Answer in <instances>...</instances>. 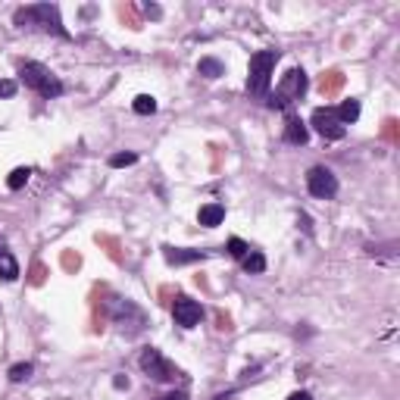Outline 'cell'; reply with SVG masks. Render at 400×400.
<instances>
[{"mask_svg": "<svg viewBox=\"0 0 400 400\" xmlns=\"http://www.w3.org/2000/svg\"><path fill=\"white\" fill-rule=\"evenodd\" d=\"M16 26L41 28V31H53L57 38H69V31L63 28V19H60V6H53V4H31V6L16 10Z\"/></svg>", "mask_w": 400, "mask_h": 400, "instance_id": "cell-1", "label": "cell"}, {"mask_svg": "<svg viewBox=\"0 0 400 400\" xmlns=\"http://www.w3.org/2000/svg\"><path fill=\"white\" fill-rule=\"evenodd\" d=\"M279 63V50H256L250 57V69H247V94L256 100L269 97V82L272 72H276Z\"/></svg>", "mask_w": 400, "mask_h": 400, "instance_id": "cell-2", "label": "cell"}, {"mask_svg": "<svg viewBox=\"0 0 400 400\" xmlns=\"http://www.w3.org/2000/svg\"><path fill=\"white\" fill-rule=\"evenodd\" d=\"M19 75H22V82H26V88H31V91H38L41 97H60L63 91V82L57 75L50 72L47 66H41V63H22V69H19Z\"/></svg>", "mask_w": 400, "mask_h": 400, "instance_id": "cell-3", "label": "cell"}, {"mask_svg": "<svg viewBox=\"0 0 400 400\" xmlns=\"http://www.w3.org/2000/svg\"><path fill=\"white\" fill-rule=\"evenodd\" d=\"M303 94H307V72H303V69H291V72L281 78L276 94L266 97V104H269L272 109H288L294 100H301Z\"/></svg>", "mask_w": 400, "mask_h": 400, "instance_id": "cell-4", "label": "cell"}, {"mask_svg": "<svg viewBox=\"0 0 400 400\" xmlns=\"http://www.w3.org/2000/svg\"><path fill=\"white\" fill-rule=\"evenodd\" d=\"M109 323L119 328L122 335H141L144 332V325H147V319H144V313H141L138 303L116 297L113 307H109Z\"/></svg>", "mask_w": 400, "mask_h": 400, "instance_id": "cell-5", "label": "cell"}, {"mask_svg": "<svg viewBox=\"0 0 400 400\" xmlns=\"http://www.w3.org/2000/svg\"><path fill=\"white\" fill-rule=\"evenodd\" d=\"M138 363H141V369L147 372V379H153V382H175V379H182L178 366H172L156 347H147L144 354H141Z\"/></svg>", "mask_w": 400, "mask_h": 400, "instance_id": "cell-6", "label": "cell"}, {"mask_svg": "<svg viewBox=\"0 0 400 400\" xmlns=\"http://www.w3.org/2000/svg\"><path fill=\"white\" fill-rule=\"evenodd\" d=\"M307 191L313 194V198H319V200H332L335 194H338V178H335L332 169L313 166L307 172Z\"/></svg>", "mask_w": 400, "mask_h": 400, "instance_id": "cell-7", "label": "cell"}, {"mask_svg": "<svg viewBox=\"0 0 400 400\" xmlns=\"http://www.w3.org/2000/svg\"><path fill=\"white\" fill-rule=\"evenodd\" d=\"M313 129L319 131L325 141H341L344 135H347V129L341 125V119H338V113H335L332 107H316L313 109Z\"/></svg>", "mask_w": 400, "mask_h": 400, "instance_id": "cell-8", "label": "cell"}, {"mask_svg": "<svg viewBox=\"0 0 400 400\" xmlns=\"http://www.w3.org/2000/svg\"><path fill=\"white\" fill-rule=\"evenodd\" d=\"M172 316H175V325H182V328H194L200 323V316H203V310H200V303L198 301H191V297H175V303H172Z\"/></svg>", "mask_w": 400, "mask_h": 400, "instance_id": "cell-9", "label": "cell"}, {"mask_svg": "<svg viewBox=\"0 0 400 400\" xmlns=\"http://www.w3.org/2000/svg\"><path fill=\"white\" fill-rule=\"evenodd\" d=\"M163 256H166L169 266H188V263L207 260L203 250H191V247H163Z\"/></svg>", "mask_w": 400, "mask_h": 400, "instance_id": "cell-10", "label": "cell"}, {"mask_svg": "<svg viewBox=\"0 0 400 400\" xmlns=\"http://www.w3.org/2000/svg\"><path fill=\"white\" fill-rule=\"evenodd\" d=\"M285 141H288V144H297V147L310 141V129H307V125H303L301 119H297L294 113L288 116V122H285Z\"/></svg>", "mask_w": 400, "mask_h": 400, "instance_id": "cell-11", "label": "cell"}, {"mask_svg": "<svg viewBox=\"0 0 400 400\" xmlns=\"http://www.w3.org/2000/svg\"><path fill=\"white\" fill-rule=\"evenodd\" d=\"M222 219H225V207H222V203H207V207H200V213H198V222L207 225V229H216Z\"/></svg>", "mask_w": 400, "mask_h": 400, "instance_id": "cell-12", "label": "cell"}, {"mask_svg": "<svg viewBox=\"0 0 400 400\" xmlns=\"http://www.w3.org/2000/svg\"><path fill=\"white\" fill-rule=\"evenodd\" d=\"M0 279L4 281L19 279V263H16V256L10 254V250H4V247H0Z\"/></svg>", "mask_w": 400, "mask_h": 400, "instance_id": "cell-13", "label": "cell"}, {"mask_svg": "<svg viewBox=\"0 0 400 400\" xmlns=\"http://www.w3.org/2000/svg\"><path fill=\"white\" fill-rule=\"evenodd\" d=\"M335 113H338L341 125H344V129H347V125H354V122L360 119V100H354V97H350V100H344V104H341L338 109H335Z\"/></svg>", "mask_w": 400, "mask_h": 400, "instance_id": "cell-14", "label": "cell"}, {"mask_svg": "<svg viewBox=\"0 0 400 400\" xmlns=\"http://www.w3.org/2000/svg\"><path fill=\"white\" fill-rule=\"evenodd\" d=\"M241 266H244V272H250V276H260V272H266V256L260 250H250L244 260H241Z\"/></svg>", "mask_w": 400, "mask_h": 400, "instance_id": "cell-15", "label": "cell"}, {"mask_svg": "<svg viewBox=\"0 0 400 400\" xmlns=\"http://www.w3.org/2000/svg\"><path fill=\"white\" fill-rule=\"evenodd\" d=\"M131 109H135L138 116H153L156 113V100L151 94H138L135 100H131Z\"/></svg>", "mask_w": 400, "mask_h": 400, "instance_id": "cell-16", "label": "cell"}, {"mask_svg": "<svg viewBox=\"0 0 400 400\" xmlns=\"http://www.w3.org/2000/svg\"><path fill=\"white\" fill-rule=\"evenodd\" d=\"M198 72H200L203 78H219V75L225 72V66H222V63H219V60L207 57V60H200V63H198Z\"/></svg>", "mask_w": 400, "mask_h": 400, "instance_id": "cell-17", "label": "cell"}, {"mask_svg": "<svg viewBox=\"0 0 400 400\" xmlns=\"http://www.w3.org/2000/svg\"><path fill=\"white\" fill-rule=\"evenodd\" d=\"M28 175H31V169H28V166L13 169V172H10V178H6V188H10V191H19V188H26Z\"/></svg>", "mask_w": 400, "mask_h": 400, "instance_id": "cell-18", "label": "cell"}, {"mask_svg": "<svg viewBox=\"0 0 400 400\" xmlns=\"http://www.w3.org/2000/svg\"><path fill=\"white\" fill-rule=\"evenodd\" d=\"M135 163H138V153H113V156H109V166H113V169L135 166Z\"/></svg>", "mask_w": 400, "mask_h": 400, "instance_id": "cell-19", "label": "cell"}, {"mask_svg": "<svg viewBox=\"0 0 400 400\" xmlns=\"http://www.w3.org/2000/svg\"><path fill=\"white\" fill-rule=\"evenodd\" d=\"M229 254L234 256V260H244V256L250 254V244H244L241 238H229Z\"/></svg>", "mask_w": 400, "mask_h": 400, "instance_id": "cell-20", "label": "cell"}, {"mask_svg": "<svg viewBox=\"0 0 400 400\" xmlns=\"http://www.w3.org/2000/svg\"><path fill=\"white\" fill-rule=\"evenodd\" d=\"M31 379V363H16L10 369V382H26Z\"/></svg>", "mask_w": 400, "mask_h": 400, "instance_id": "cell-21", "label": "cell"}, {"mask_svg": "<svg viewBox=\"0 0 400 400\" xmlns=\"http://www.w3.org/2000/svg\"><path fill=\"white\" fill-rule=\"evenodd\" d=\"M0 97H16V82L13 78H0Z\"/></svg>", "mask_w": 400, "mask_h": 400, "instance_id": "cell-22", "label": "cell"}, {"mask_svg": "<svg viewBox=\"0 0 400 400\" xmlns=\"http://www.w3.org/2000/svg\"><path fill=\"white\" fill-rule=\"evenodd\" d=\"M144 13L151 16V19H160V16H163V10H160L156 4H147V6H144Z\"/></svg>", "mask_w": 400, "mask_h": 400, "instance_id": "cell-23", "label": "cell"}, {"mask_svg": "<svg viewBox=\"0 0 400 400\" xmlns=\"http://www.w3.org/2000/svg\"><path fill=\"white\" fill-rule=\"evenodd\" d=\"M160 400H188V394L185 391H172V394H163Z\"/></svg>", "mask_w": 400, "mask_h": 400, "instance_id": "cell-24", "label": "cell"}, {"mask_svg": "<svg viewBox=\"0 0 400 400\" xmlns=\"http://www.w3.org/2000/svg\"><path fill=\"white\" fill-rule=\"evenodd\" d=\"M288 400H313V394H310V391H294Z\"/></svg>", "mask_w": 400, "mask_h": 400, "instance_id": "cell-25", "label": "cell"}, {"mask_svg": "<svg viewBox=\"0 0 400 400\" xmlns=\"http://www.w3.org/2000/svg\"><path fill=\"white\" fill-rule=\"evenodd\" d=\"M113 385H116V388H129V379H122V375H116V379H113Z\"/></svg>", "mask_w": 400, "mask_h": 400, "instance_id": "cell-26", "label": "cell"}, {"mask_svg": "<svg viewBox=\"0 0 400 400\" xmlns=\"http://www.w3.org/2000/svg\"><path fill=\"white\" fill-rule=\"evenodd\" d=\"M229 397H232V391H225V394H216L213 400H229Z\"/></svg>", "mask_w": 400, "mask_h": 400, "instance_id": "cell-27", "label": "cell"}]
</instances>
